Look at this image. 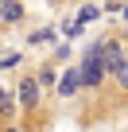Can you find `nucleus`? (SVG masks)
Here are the masks:
<instances>
[{"label": "nucleus", "mask_w": 128, "mask_h": 132, "mask_svg": "<svg viewBox=\"0 0 128 132\" xmlns=\"http://www.w3.org/2000/svg\"><path fill=\"white\" fill-rule=\"evenodd\" d=\"M105 74H109V66H105V43H97V47H89L86 58H82V82H86V86H97Z\"/></svg>", "instance_id": "f257e3e1"}, {"label": "nucleus", "mask_w": 128, "mask_h": 132, "mask_svg": "<svg viewBox=\"0 0 128 132\" xmlns=\"http://www.w3.org/2000/svg\"><path fill=\"white\" fill-rule=\"evenodd\" d=\"M39 93H43V89H39V82H35V78H23V82H20V89H16L20 105H27V109H35V105H39Z\"/></svg>", "instance_id": "f03ea898"}, {"label": "nucleus", "mask_w": 128, "mask_h": 132, "mask_svg": "<svg viewBox=\"0 0 128 132\" xmlns=\"http://www.w3.org/2000/svg\"><path fill=\"white\" fill-rule=\"evenodd\" d=\"M78 86H86V82H82V66H70V70L58 78V93L70 97V93H78Z\"/></svg>", "instance_id": "7ed1b4c3"}, {"label": "nucleus", "mask_w": 128, "mask_h": 132, "mask_svg": "<svg viewBox=\"0 0 128 132\" xmlns=\"http://www.w3.org/2000/svg\"><path fill=\"white\" fill-rule=\"evenodd\" d=\"M124 62H128V58L120 54V47H116V43H105V66H109V74H120Z\"/></svg>", "instance_id": "20e7f679"}, {"label": "nucleus", "mask_w": 128, "mask_h": 132, "mask_svg": "<svg viewBox=\"0 0 128 132\" xmlns=\"http://www.w3.org/2000/svg\"><path fill=\"white\" fill-rule=\"evenodd\" d=\"M23 16V8L16 4V0H0V20H4V23H16Z\"/></svg>", "instance_id": "39448f33"}, {"label": "nucleus", "mask_w": 128, "mask_h": 132, "mask_svg": "<svg viewBox=\"0 0 128 132\" xmlns=\"http://www.w3.org/2000/svg\"><path fill=\"white\" fill-rule=\"evenodd\" d=\"M89 20H97V8H93V4H86V8L78 12V23H89Z\"/></svg>", "instance_id": "423d86ee"}, {"label": "nucleus", "mask_w": 128, "mask_h": 132, "mask_svg": "<svg viewBox=\"0 0 128 132\" xmlns=\"http://www.w3.org/2000/svg\"><path fill=\"white\" fill-rule=\"evenodd\" d=\"M50 35H54V31H47V27H43V31H35V35H31V43H50Z\"/></svg>", "instance_id": "0eeeda50"}, {"label": "nucleus", "mask_w": 128, "mask_h": 132, "mask_svg": "<svg viewBox=\"0 0 128 132\" xmlns=\"http://www.w3.org/2000/svg\"><path fill=\"white\" fill-rule=\"evenodd\" d=\"M116 78H120V86H128V62L120 66V74H116Z\"/></svg>", "instance_id": "6e6552de"}, {"label": "nucleus", "mask_w": 128, "mask_h": 132, "mask_svg": "<svg viewBox=\"0 0 128 132\" xmlns=\"http://www.w3.org/2000/svg\"><path fill=\"white\" fill-rule=\"evenodd\" d=\"M0 109H4V113H8V101H4V89H0Z\"/></svg>", "instance_id": "1a4fd4ad"}]
</instances>
